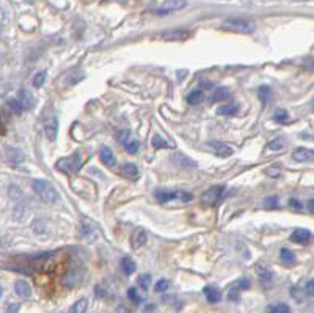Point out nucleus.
<instances>
[{"mask_svg":"<svg viewBox=\"0 0 314 313\" xmlns=\"http://www.w3.org/2000/svg\"><path fill=\"white\" fill-rule=\"evenodd\" d=\"M204 296L211 304H217L222 299V293L215 288V286H204Z\"/></svg>","mask_w":314,"mask_h":313,"instance_id":"nucleus-18","label":"nucleus"},{"mask_svg":"<svg viewBox=\"0 0 314 313\" xmlns=\"http://www.w3.org/2000/svg\"><path fill=\"white\" fill-rule=\"evenodd\" d=\"M155 198L159 200L161 203H168V201H181V203H189L193 200V195L190 192L186 191H167V189H161L155 191Z\"/></svg>","mask_w":314,"mask_h":313,"instance_id":"nucleus-3","label":"nucleus"},{"mask_svg":"<svg viewBox=\"0 0 314 313\" xmlns=\"http://www.w3.org/2000/svg\"><path fill=\"white\" fill-rule=\"evenodd\" d=\"M280 258H281V262L286 263V265H294L296 263V255L289 249H286V247H283L280 250Z\"/></svg>","mask_w":314,"mask_h":313,"instance_id":"nucleus-24","label":"nucleus"},{"mask_svg":"<svg viewBox=\"0 0 314 313\" xmlns=\"http://www.w3.org/2000/svg\"><path fill=\"white\" fill-rule=\"evenodd\" d=\"M222 30L232 32V33H242V35H250L256 30V25L251 21L245 19H226L220 25Z\"/></svg>","mask_w":314,"mask_h":313,"instance_id":"nucleus-2","label":"nucleus"},{"mask_svg":"<svg viewBox=\"0 0 314 313\" xmlns=\"http://www.w3.org/2000/svg\"><path fill=\"white\" fill-rule=\"evenodd\" d=\"M121 268H123V271H124V274L126 275H130V274H134L135 272V263H134V260L130 258V256H124L123 260H121Z\"/></svg>","mask_w":314,"mask_h":313,"instance_id":"nucleus-20","label":"nucleus"},{"mask_svg":"<svg viewBox=\"0 0 314 313\" xmlns=\"http://www.w3.org/2000/svg\"><path fill=\"white\" fill-rule=\"evenodd\" d=\"M17 101H19V104L22 106L24 111H29V109L33 107V98H32V95H30L27 90H25V88H22V90L19 91Z\"/></svg>","mask_w":314,"mask_h":313,"instance_id":"nucleus-16","label":"nucleus"},{"mask_svg":"<svg viewBox=\"0 0 314 313\" xmlns=\"http://www.w3.org/2000/svg\"><path fill=\"white\" fill-rule=\"evenodd\" d=\"M308 208H309V211H311V213H314V198H312V200H309Z\"/></svg>","mask_w":314,"mask_h":313,"instance_id":"nucleus-47","label":"nucleus"},{"mask_svg":"<svg viewBox=\"0 0 314 313\" xmlns=\"http://www.w3.org/2000/svg\"><path fill=\"white\" fill-rule=\"evenodd\" d=\"M33 191L38 194V197L44 201V203H50L54 205L60 200V194L57 192V189L50 185V182L44 181V179H35L33 181Z\"/></svg>","mask_w":314,"mask_h":313,"instance_id":"nucleus-1","label":"nucleus"},{"mask_svg":"<svg viewBox=\"0 0 314 313\" xmlns=\"http://www.w3.org/2000/svg\"><path fill=\"white\" fill-rule=\"evenodd\" d=\"M292 159L297 162H311L314 161V150L311 148H297L292 153Z\"/></svg>","mask_w":314,"mask_h":313,"instance_id":"nucleus-10","label":"nucleus"},{"mask_svg":"<svg viewBox=\"0 0 314 313\" xmlns=\"http://www.w3.org/2000/svg\"><path fill=\"white\" fill-rule=\"evenodd\" d=\"M225 191H226L225 186H214V188H211V189H207V191L203 192V195H201V203H203V205H207V206H215V205L222 200Z\"/></svg>","mask_w":314,"mask_h":313,"instance_id":"nucleus-5","label":"nucleus"},{"mask_svg":"<svg viewBox=\"0 0 314 313\" xmlns=\"http://www.w3.org/2000/svg\"><path fill=\"white\" fill-rule=\"evenodd\" d=\"M267 313H291V308H289V305H287V304L280 302V304L270 305L267 308Z\"/></svg>","mask_w":314,"mask_h":313,"instance_id":"nucleus-27","label":"nucleus"},{"mask_svg":"<svg viewBox=\"0 0 314 313\" xmlns=\"http://www.w3.org/2000/svg\"><path fill=\"white\" fill-rule=\"evenodd\" d=\"M181 161L179 164L182 165V167H189V169H195L197 167V162H193L192 159H189V158H186L184 154H174V158H173V161Z\"/></svg>","mask_w":314,"mask_h":313,"instance_id":"nucleus-28","label":"nucleus"},{"mask_svg":"<svg viewBox=\"0 0 314 313\" xmlns=\"http://www.w3.org/2000/svg\"><path fill=\"white\" fill-rule=\"evenodd\" d=\"M280 201H278V197H267L264 200V206L267 208V210H273V208H278Z\"/></svg>","mask_w":314,"mask_h":313,"instance_id":"nucleus-40","label":"nucleus"},{"mask_svg":"<svg viewBox=\"0 0 314 313\" xmlns=\"http://www.w3.org/2000/svg\"><path fill=\"white\" fill-rule=\"evenodd\" d=\"M146 240H148V233L145 228L139 227L134 233H132V238H130V246L134 249H140L146 244Z\"/></svg>","mask_w":314,"mask_h":313,"instance_id":"nucleus-9","label":"nucleus"},{"mask_svg":"<svg viewBox=\"0 0 314 313\" xmlns=\"http://www.w3.org/2000/svg\"><path fill=\"white\" fill-rule=\"evenodd\" d=\"M283 145H284V142H283V139H275V140H272L269 145H267V150H270V151H280V150H283Z\"/></svg>","mask_w":314,"mask_h":313,"instance_id":"nucleus-37","label":"nucleus"},{"mask_svg":"<svg viewBox=\"0 0 314 313\" xmlns=\"http://www.w3.org/2000/svg\"><path fill=\"white\" fill-rule=\"evenodd\" d=\"M8 107H10L11 112H14V114H22V112H24V109H22V106L19 104L17 98H11V99H8Z\"/></svg>","mask_w":314,"mask_h":313,"instance_id":"nucleus-31","label":"nucleus"},{"mask_svg":"<svg viewBox=\"0 0 314 313\" xmlns=\"http://www.w3.org/2000/svg\"><path fill=\"white\" fill-rule=\"evenodd\" d=\"M99 158H101V161L106 164L107 167H115V165H116V158H115L113 151H112L109 146H101V150H99Z\"/></svg>","mask_w":314,"mask_h":313,"instance_id":"nucleus-12","label":"nucleus"},{"mask_svg":"<svg viewBox=\"0 0 314 313\" xmlns=\"http://www.w3.org/2000/svg\"><path fill=\"white\" fill-rule=\"evenodd\" d=\"M270 98H272V90H270V87H267V85H263L259 88V99H261V102L266 104L270 101Z\"/></svg>","mask_w":314,"mask_h":313,"instance_id":"nucleus-26","label":"nucleus"},{"mask_svg":"<svg viewBox=\"0 0 314 313\" xmlns=\"http://www.w3.org/2000/svg\"><path fill=\"white\" fill-rule=\"evenodd\" d=\"M232 286H234L235 290H239V291L248 290V288H250V280H248V279H245V277H242V279H239L238 282H235Z\"/></svg>","mask_w":314,"mask_h":313,"instance_id":"nucleus-32","label":"nucleus"},{"mask_svg":"<svg viewBox=\"0 0 314 313\" xmlns=\"http://www.w3.org/2000/svg\"><path fill=\"white\" fill-rule=\"evenodd\" d=\"M44 133L47 136V139L50 142H54L57 139V134H58V118L55 115H52L49 120H46L44 123Z\"/></svg>","mask_w":314,"mask_h":313,"instance_id":"nucleus-7","label":"nucleus"},{"mask_svg":"<svg viewBox=\"0 0 314 313\" xmlns=\"http://www.w3.org/2000/svg\"><path fill=\"white\" fill-rule=\"evenodd\" d=\"M239 111V106L234 102H228V104H223L222 107H219L217 114L219 115H223V117H231V115H235Z\"/></svg>","mask_w":314,"mask_h":313,"instance_id":"nucleus-19","label":"nucleus"},{"mask_svg":"<svg viewBox=\"0 0 314 313\" xmlns=\"http://www.w3.org/2000/svg\"><path fill=\"white\" fill-rule=\"evenodd\" d=\"M68 280H71L66 286H68V288H72V286H75L77 283H78V280H81V279H78V275H77V272H68L66 275H65V279H63V283H66Z\"/></svg>","mask_w":314,"mask_h":313,"instance_id":"nucleus-29","label":"nucleus"},{"mask_svg":"<svg viewBox=\"0 0 314 313\" xmlns=\"http://www.w3.org/2000/svg\"><path fill=\"white\" fill-rule=\"evenodd\" d=\"M19 304H10L8 305V313H17L19 311Z\"/></svg>","mask_w":314,"mask_h":313,"instance_id":"nucleus-45","label":"nucleus"},{"mask_svg":"<svg viewBox=\"0 0 314 313\" xmlns=\"http://www.w3.org/2000/svg\"><path fill=\"white\" fill-rule=\"evenodd\" d=\"M305 293L311 298H314V279L308 280L306 285H305Z\"/></svg>","mask_w":314,"mask_h":313,"instance_id":"nucleus-41","label":"nucleus"},{"mask_svg":"<svg viewBox=\"0 0 314 313\" xmlns=\"http://www.w3.org/2000/svg\"><path fill=\"white\" fill-rule=\"evenodd\" d=\"M287 118H289V114H287L284 109H278V111L273 114V120L278 121V123H284V121H287Z\"/></svg>","mask_w":314,"mask_h":313,"instance_id":"nucleus-34","label":"nucleus"},{"mask_svg":"<svg viewBox=\"0 0 314 313\" xmlns=\"http://www.w3.org/2000/svg\"><path fill=\"white\" fill-rule=\"evenodd\" d=\"M189 35L190 33L187 30H171V32H165L162 35V40H165V41H181V40H187Z\"/></svg>","mask_w":314,"mask_h":313,"instance_id":"nucleus-17","label":"nucleus"},{"mask_svg":"<svg viewBox=\"0 0 314 313\" xmlns=\"http://www.w3.org/2000/svg\"><path fill=\"white\" fill-rule=\"evenodd\" d=\"M88 308V299L87 298H81L75 304H72V307L69 308L68 313H85Z\"/></svg>","mask_w":314,"mask_h":313,"instance_id":"nucleus-22","label":"nucleus"},{"mask_svg":"<svg viewBox=\"0 0 314 313\" xmlns=\"http://www.w3.org/2000/svg\"><path fill=\"white\" fill-rule=\"evenodd\" d=\"M124 148L129 154H137L139 150H140V140L137 139H129L126 143H124Z\"/></svg>","mask_w":314,"mask_h":313,"instance_id":"nucleus-25","label":"nucleus"},{"mask_svg":"<svg viewBox=\"0 0 314 313\" xmlns=\"http://www.w3.org/2000/svg\"><path fill=\"white\" fill-rule=\"evenodd\" d=\"M149 285H151V275H149V274H142V275H139V286H140L142 290L148 291Z\"/></svg>","mask_w":314,"mask_h":313,"instance_id":"nucleus-30","label":"nucleus"},{"mask_svg":"<svg viewBox=\"0 0 314 313\" xmlns=\"http://www.w3.org/2000/svg\"><path fill=\"white\" fill-rule=\"evenodd\" d=\"M259 279H261V282H263L264 285H270V282H272V272H269V271H266V269L261 268Z\"/></svg>","mask_w":314,"mask_h":313,"instance_id":"nucleus-39","label":"nucleus"},{"mask_svg":"<svg viewBox=\"0 0 314 313\" xmlns=\"http://www.w3.org/2000/svg\"><path fill=\"white\" fill-rule=\"evenodd\" d=\"M127 298H129L130 301H132L135 305L142 304V298H140V294H139L137 288H129V290H127Z\"/></svg>","mask_w":314,"mask_h":313,"instance_id":"nucleus-33","label":"nucleus"},{"mask_svg":"<svg viewBox=\"0 0 314 313\" xmlns=\"http://www.w3.org/2000/svg\"><path fill=\"white\" fill-rule=\"evenodd\" d=\"M44 230H46V227H44V222H43V220H35V222H33V231H35V233L41 234Z\"/></svg>","mask_w":314,"mask_h":313,"instance_id":"nucleus-42","label":"nucleus"},{"mask_svg":"<svg viewBox=\"0 0 314 313\" xmlns=\"http://www.w3.org/2000/svg\"><path fill=\"white\" fill-rule=\"evenodd\" d=\"M311 240H312L311 231H308V230H305V228H299V230H296V231L291 234V241L296 243V244L306 246V244L311 243Z\"/></svg>","mask_w":314,"mask_h":313,"instance_id":"nucleus-8","label":"nucleus"},{"mask_svg":"<svg viewBox=\"0 0 314 313\" xmlns=\"http://www.w3.org/2000/svg\"><path fill=\"white\" fill-rule=\"evenodd\" d=\"M44 81H46V72H44V71H40V72L35 74V77H33V87H36V88L43 87Z\"/></svg>","mask_w":314,"mask_h":313,"instance_id":"nucleus-36","label":"nucleus"},{"mask_svg":"<svg viewBox=\"0 0 314 313\" xmlns=\"http://www.w3.org/2000/svg\"><path fill=\"white\" fill-rule=\"evenodd\" d=\"M289 206H292L294 210H302V203L297 198H291L289 200Z\"/></svg>","mask_w":314,"mask_h":313,"instance_id":"nucleus-43","label":"nucleus"},{"mask_svg":"<svg viewBox=\"0 0 314 313\" xmlns=\"http://www.w3.org/2000/svg\"><path fill=\"white\" fill-rule=\"evenodd\" d=\"M229 95H231V91H229L228 87H219V88H215V91L212 93L211 99H212V102H219V101L228 99Z\"/></svg>","mask_w":314,"mask_h":313,"instance_id":"nucleus-21","label":"nucleus"},{"mask_svg":"<svg viewBox=\"0 0 314 313\" xmlns=\"http://www.w3.org/2000/svg\"><path fill=\"white\" fill-rule=\"evenodd\" d=\"M152 146H154L155 150H159V148H167L168 143H167L161 136H154V137H152Z\"/></svg>","mask_w":314,"mask_h":313,"instance_id":"nucleus-38","label":"nucleus"},{"mask_svg":"<svg viewBox=\"0 0 314 313\" xmlns=\"http://www.w3.org/2000/svg\"><path fill=\"white\" fill-rule=\"evenodd\" d=\"M2 293H4V288H2V286H0V298H2Z\"/></svg>","mask_w":314,"mask_h":313,"instance_id":"nucleus-48","label":"nucleus"},{"mask_svg":"<svg viewBox=\"0 0 314 313\" xmlns=\"http://www.w3.org/2000/svg\"><path fill=\"white\" fill-rule=\"evenodd\" d=\"M121 173H123L126 178L134 179V181L140 178V170H139V167H137L135 164H132V162L124 164V165L121 167Z\"/></svg>","mask_w":314,"mask_h":313,"instance_id":"nucleus-15","label":"nucleus"},{"mask_svg":"<svg viewBox=\"0 0 314 313\" xmlns=\"http://www.w3.org/2000/svg\"><path fill=\"white\" fill-rule=\"evenodd\" d=\"M207 146L212 148L214 153H215L217 156H220V158H228V156L232 154L231 146H228V145H225V143H222V142H209Z\"/></svg>","mask_w":314,"mask_h":313,"instance_id":"nucleus-13","label":"nucleus"},{"mask_svg":"<svg viewBox=\"0 0 314 313\" xmlns=\"http://www.w3.org/2000/svg\"><path fill=\"white\" fill-rule=\"evenodd\" d=\"M184 7H187V2H179V0H174V2H162V4H159L157 7L152 8V13L164 16V14H170L173 11H178L181 8H184Z\"/></svg>","mask_w":314,"mask_h":313,"instance_id":"nucleus-6","label":"nucleus"},{"mask_svg":"<svg viewBox=\"0 0 314 313\" xmlns=\"http://www.w3.org/2000/svg\"><path fill=\"white\" fill-rule=\"evenodd\" d=\"M14 291L17 296L21 298H30L32 296V286L29 285V282L25 280H17L14 283Z\"/></svg>","mask_w":314,"mask_h":313,"instance_id":"nucleus-14","label":"nucleus"},{"mask_svg":"<svg viewBox=\"0 0 314 313\" xmlns=\"http://www.w3.org/2000/svg\"><path fill=\"white\" fill-rule=\"evenodd\" d=\"M115 313H130V311H129L127 307H124V305H118V307L115 308Z\"/></svg>","mask_w":314,"mask_h":313,"instance_id":"nucleus-46","label":"nucleus"},{"mask_svg":"<svg viewBox=\"0 0 314 313\" xmlns=\"http://www.w3.org/2000/svg\"><path fill=\"white\" fill-rule=\"evenodd\" d=\"M118 139H120L121 143H126V142L129 140V131H127V129H124L123 133H120V137H118Z\"/></svg>","mask_w":314,"mask_h":313,"instance_id":"nucleus-44","label":"nucleus"},{"mask_svg":"<svg viewBox=\"0 0 314 313\" xmlns=\"http://www.w3.org/2000/svg\"><path fill=\"white\" fill-rule=\"evenodd\" d=\"M87 224H88V225H85V222H84V219H82L81 234L84 236V240L87 238V240L91 243V241H94V240H96V236H97V228H96V225H94L91 220H88V219H87Z\"/></svg>","mask_w":314,"mask_h":313,"instance_id":"nucleus-11","label":"nucleus"},{"mask_svg":"<svg viewBox=\"0 0 314 313\" xmlns=\"http://www.w3.org/2000/svg\"><path fill=\"white\" fill-rule=\"evenodd\" d=\"M82 165V159H81V154L74 153L72 156H68V158H62L58 159V162L55 164V169L63 172L65 175H72L75 173Z\"/></svg>","mask_w":314,"mask_h":313,"instance_id":"nucleus-4","label":"nucleus"},{"mask_svg":"<svg viewBox=\"0 0 314 313\" xmlns=\"http://www.w3.org/2000/svg\"><path fill=\"white\" fill-rule=\"evenodd\" d=\"M312 107H314V101H312Z\"/></svg>","mask_w":314,"mask_h":313,"instance_id":"nucleus-49","label":"nucleus"},{"mask_svg":"<svg viewBox=\"0 0 314 313\" xmlns=\"http://www.w3.org/2000/svg\"><path fill=\"white\" fill-rule=\"evenodd\" d=\"M168 286H170V282L167 279H161L159 282L155 283V291L157 293H165L168 290Z\"/></svg>","mask_w":314,"mask_h":313,"instance_id":"nucleus-35","label":"nucleus"},{"mask_svg":"<svg viewBox=\"0 0 314 313\" xmlns=\"http://www.w3.org/2000/svg\"><path fill=\"white\" fill-rule=\"evenodd\" d=\"M203 99H204L203 90H193L187 95V102L190 104V106H197V104L203 102Z\"/></svg>","mask_w":314,"mask_h":313,"instance_id":"nucleus-23","label":"nucleus"}]
</instances>
